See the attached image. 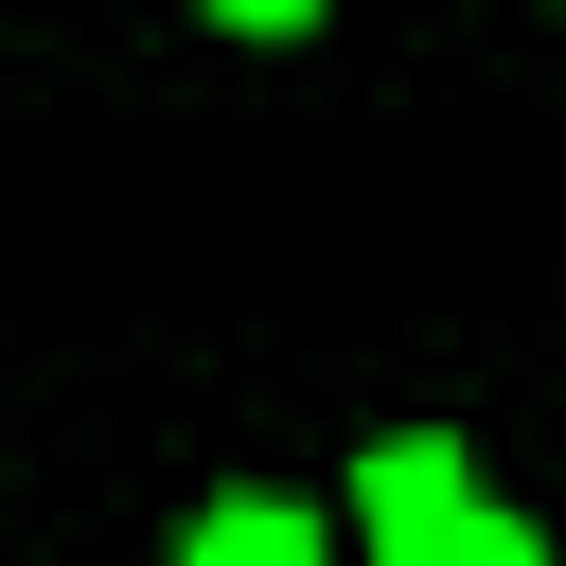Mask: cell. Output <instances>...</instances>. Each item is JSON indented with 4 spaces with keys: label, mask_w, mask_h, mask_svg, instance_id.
Wrapping results in <instances>:
<instances>
[{
    "label": "cell",
    "mask_w": 566,
    "mask_h": 566,
    "mask_svg": "<svg viewBox=\"0 0 566 566\" xmlns=\"http://www.w3.org/2000/svg\"><path fill=\"white\" fill-rule=\"evenodd\" d=\"M371 566H548V531H531V513H495V495H460L442 531H407V548H371Z\"/></svg>",
    "instance_id": "obj_3"
},
{
    "label": "cell",
    "mask_w": 566,
    "mask_h": 566,
    "mask_svg": "<svg viewBox=\"0 0 566 566\" xmlns=\"http://www.w3.org/2000/svg\"><path fill=\"white\" fill-rule=\"evenodd\" d=\"M460 495H478V478H460V442H442V424H424V442H371V460H354V513H371V548L442 531Z\"/></svg>",
    "instance_id": "obj_1"
},
{
    "label": "cell",
    "mask_w": 566,
    "mask_h": 566,
    "mask_svg": "<svg viewBox=\"0 0 566 566\" xmlns=\"http://www.w3.org/2000/svg\"><path fill=\"white\" fill-rule=\"evenodd\" d=\"M177 566H336V548H318V513H301V495H212Z\"/></svg>",
    "instance_id": "obj_2"
}]
</instances>
